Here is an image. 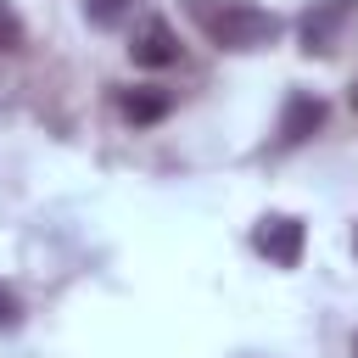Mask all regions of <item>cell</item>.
<instances>
[{"mask_svg": "<svg viewBox=\"0 0 358 358\" xmlns=\"http://www.w3.org/2000/svg\"><path fill=\"white\" fill-rule=\"evenodd\" d=\"M117 106H123V117L134 129H145V123H162L173 112V95L157 90V84H140V90H117Z\"/></svg>", "mask_w": 358, "mask_h": 358, "instance_id": "cell-6", "label": "cell"}, {"mask_svg": "<svg viewBox=\"0 0 358 358\" xmlns=\"http://www.w3.org/2000/svg\"><path fill=\"white\" fill-rule=\"evenodd\" d=\"M17 324H22V302H17V291L0 285V330H17Z\"/></svg>", "mask_w": 358, "mask_h": 358, "instance_id": "cell-9", "label": "cell"}, {"mask_svg": "<svg viewBox=\"0 0 358 358\" xmlns=\"http://www.w3.org/2000/svg\"><path fill=\"white\" fill-rule=\"evenodd\" d=\"M352 112H358V78H352Z\"/></svg>", "mask_w": 358, "mask_h": 358, "instance_id": "cell-10", "label": "cell"}, {"mask_svg": "<svg viewBox=\"0 0 358 358\" xmlns=\"http://www.w3.org/2000/svg\"><path fill=\"white\" fill-rule=\"evenodd\" d=\"M84 17L95 28H123L134 17V0H84Z\"/></svg>", "mask_w": 358, "mask_h": 358, "instance_id": "cell-7", "label": "cell"}, {"mask_svg": "<svg viewBox=\"0 0 358 358\" xmlns=\"http://www.w3.org/2000/svg\"><path fill=\"white\" fill-rule=\"evenodd\" d=\"M352 252H358V229H352Z\"/></svg>", "mask_w": 358, "mask_h": 358, "instance_id": "cell-11", "label": "cell"}, {"mask_svg": "<svg viewBox=\"0 0 358 358\" xmlns=\"http://www.w3.org/2000/svg\"><path fill=\"white\" fill-rule=\"evenodd\" d=\"M324 101L313 95V90H291L285 95V112H280V129H274V151H296V145H308L319 129H324Z\"/></svg>", "mask_w": 358, "mask_h": 358, "instance_id": "cell-3", "label": "cell"}, {"mask_svg": "<svg viewBox=\"0 0 358 358\" xmlns=\"http://www.w3.org/2000/svg\"><path fill=\"white\" fill-rule=\"evenodd\" d=\"M129 62L134 67H173L179 62V34L168 28V17H134L129 28Z\"/></svg>", "mask_w": 358, "mask_h": 358, "instance_id": "cell-4", "label": "cell"}, {"mask_svg": "<svg viewBox=\"0 0 358 358\" xmlns=\"http://www.w3.org/2000/svg\"><path fill=\"white\" fill-rule=\"evenodd\" d=\"M185 11L196 17V28L218 45V50H263L280 39V17L252 6V0H185Z\"/></svg>", "mask_w": 358, "mask_h": 358, "instance_id": "cell-1", "label": "cell"}, {"mask_svg": "<svg viewBox=\"0 0 358 358\" xmlns=\"http://www.w3.org/2000/svg\"><path fill=\"white\" fill-rule=\"evenodd\" d=\"M252 246L257 257H268L274 268H296L302 263V246H308V224L296 213H263L252 224Z\"/></svg>", "mask_w": 358, "mask_h": 358, "instance_id": "cell-2", "label": "cell"}, {"mask_svg": "<svg viewBox=\"0 0 358 358\" xmlns=\"http://www.w3.org/2000/svg\"><path fill=\"white\" fill-rule=\"evenodd\" d=\"M347 11H352V0H313V6L302 11V22H296V34H302V50H308V56H324V50H336V34H341Z\"/></svg>", "mask_w": 358, "mask_h": 358, "instance_id": "cell-5", "label": "cell"}, {"mask_svg": "<svg viewBox=\"0 0 358 358\" xmlns=\"http://www.w3.org/2000/svg\"><path fill=\"white\" fill-rule=\"evenodd\" d=\"M22 45V17L11 11V0H0V50H17Z\"/></svg>", "mask_w": 358, "mask_h": 358, "instance_id": "cell-8", "label": "cell"}]
</instances>
